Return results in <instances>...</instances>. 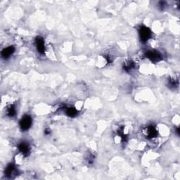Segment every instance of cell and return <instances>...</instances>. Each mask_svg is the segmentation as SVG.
Segmentation results:
<instances>
[{
    "instance_id": "8fae6325",
    "label": "cell",
    "mask_w": 180,
    "mask_h": 180,
    "mask_svg": "<svg viewBox=\"0 0 180 180\" xmlns=\"http://www.w3.org/2000/svg\"><path fill=\"white\" fill-rule=\"evenodd\" d=\"M168 87L171 89L176 88L177 86H178V80L176 78H170V79L168 80Z\"/></svg>"
},
{
    "instance_id": "7a4b0ae2",
    "label": "cell",
    "mask_w": 180,
    "mask_h": 180,
    "mask_svg": "<svg viewBox=\"0 0 180 180\" xmlns=\"http://www.w3.org/2000/svg\"><path fill=\"white\" fill-rule=\"evenodd\" d=\"M32 125V118L28 115H25L20 121V127L22 130H28Z\"/></svg>"
},
{
    "instance_id": "3957f363",
    "label": "cell",
    "mask_w": 180,
    "mask_h": 180,
    "mask_svg": "<svg viewBox=\"0 0 180 180\" xmlns=\"http://www.w3.org/2000/svg\"><path fill=\"white\" fill-rule=\"evenodd\" d=\"M146 57L152 62H158L162 59L161 55L158 51H148L146 53Z\"/></svg>"
},
{
    "instance_id": "30bf717a",
    "label": "cell",
    "mask_w": 180,
    "mask_h": 180,
    "mask_svg": "<svg viewBox=\"0 0 180 180\" xmlns=\"http://www.w3.org/2000/svg\"><path fill=\"white\" fill-rule=\"evenodd\" d=\"M135 68V64L133 61H129L126 63L123 66V69L126 72H130L132 69Z\"/></svg>"
},
{
    "instance_id": "ba28073f",
    "label": "cell",
    "mask_w": 180,
    "mask_h": 180,
    "mask_svg": "<svg viewBox=\"0 0 180 180\" xmlns=\"http://www.w3.org/2000/svg\"><path fill=\"white\" fill-rule=\"evenodd\" d=\"M15 174H16V169H15V166L13 164H9L5 169V175L9 178H11L13 176L15 175Z\"/></svg>"
},
{
    "instance_id": "8992f818",
    "label": "cell",
    "mask_w": 180,
    "mask_h": 180,
    "mask_svg": "<svg viewBox=\"0 0 180 180\" xmlns=\"http://www.w3.org/2000/svg\"><path fill=\"white\" fill-rule=\"evenodd\" d=\"M19 150L22 155L27 156L30 153V146L27 143L22 142L19 145Z\"/></svg>"
},
{
    "instance_id": "4fadbf2b",
    "label": "cell",
    "mask_w": 180,
    "mask_h": 180,
    "mask_svg": "<svg viewBox=\"0 0 180 180\" xmlns=\"http://www.w3.org/2000/svg\"><path fill=\"white\" fill-rule=\"evenodd\" d=\"M165 6H166V3L165 2H160L158 3V8L160 10H164Z\"/></svg>"
},
{
    "instance_id": "7c38bea8",
    "label": "cell",
    "mask_w": 180,
    "mask_h": 180,
    "mask_svg": "<svg viewBox=\"0 0 180 180\" xmlns=\"http://www.w3.org/2000/svg\"><path fill=\"white\" fill-rule=\"evenodd\" d=\"M66 113L69 117H75L77 115V111L74 108H67L66 110Z\"/></svg>"
},
{
    "instance_id": "5b68a950",
    "label": "cell",
    "mask_w": 180,
    "mask_h": 180,
    "mask_svg": "<svg viewBox=\"0 0 180 180\" xmlns=\"http://www.w3.org/2000/svg\"><path fill=\"white\" fill-rule=\"evenodd\" d=\"M143 134H144L145 136L148 138V139H152V138H154L157 136L158 132L154 127L150 125V126L147 127V128L144 130Z\"/></svg>"
},
{
    "instance_id": "277c9868",
    "label": "cell",
    "mask_w": 180,
    "mask_h": 180,
    "mask_svg": "<svg viewBox=\"0 0 180 180\" xmlns=\"http://www.w3.org/2000/svg\"><path fill=\"white\" fill-rule=\"evenodd\" d=\"M35 42L36 48H37L39 53L42 54H44V51H45V46H44V41L43 38L38 36V37L35 38Z\"/></svg>"
},
{
    "instance_id": "52a82bcc",
    "label": "cell",
    "mask_w": 180,
    "mask_h": 180,
    "mask_svg": "<svg viewBox=\"0 0 180 180\" xmlns=\"http://www.w3.org/2000/svg\"><path fill=\"white\" fill-rule=\"evenodd\" d=\"M15 51V48L13 46H8V47L4 49L2 51V56L4 59H7L8 58H9L14 53Z\"/></svg>"
},
{
    "instance_id": "6da1fadb",
    "label": "cell",
    "mask_w": 180,
    "mask_h": 180,
    "mask_svg": "<svg viewBox=\"0 0 180 180\" xmlns=\"http://www.w3.org/2000/svg\"><path fill=\"white\" fill-rule=\"evenodd\" d=\"M139 34L140 40L142 42H147L151 37V31L149 28L146 27V26H141L139 29Z\"/></svg>"
},
{
    "instance_id": "9c48e42d",
    "label": "cell",
    "mask_w": 180,
    "mask_h": 180,
    "mask_svg": "<svg viewBox=\"0 0 180 180\" xmlns=\"http://www.w3.org/2000/svg\"><path fill=\"white\" fill-rule=\"evenodd\" d=\"M7 114L8 116L11 117V118L14 117L15 116V114H16V109H15V107L14 105H10L7 108Z\"/></svg>"
}]
</instances>
